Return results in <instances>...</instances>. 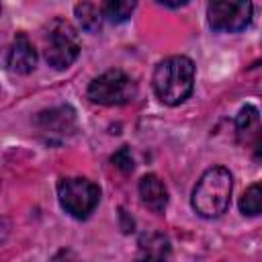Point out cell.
Segmentation results:
<instances>
[{"instance_id": "1", "label": "cell", "mask_w": 262, "mask_h": 262, "mask_svg": "<svg viewBox=\"0 0 262 262\" xmlns=\"http://www.w3.org/2000/svg\"><path fill=\"white\" fill-rule=\"evenodd\" d=\"M154 92L164 104L184 102L194 86V63L184 55H172L154 70Z\"/></svg>"}, {"instance_id": "2", "label": "cell", "mask_w": 262, "mask_h": 262, "mask_svg": "<svg viewBox=\"0 0 262 262\" xmlns=\"http://www.w3.org/2000/svg\"><path fill=\"white\" fill-rule=\"evenodd\" d=\"M233 178L227 168H209L192 190V209L201 217H219L227 211L231 201Z\"/></svg>"}, {"instance_id": "3", "label": "cell", "mask_w": 262, "mask_h": 262, "mask_svg": "<svg viewBox=\"0 0 262 262\" xmlns=\"http://www.w3.org/2000/svg\"><path fill=\"white\" fill-rule=\"evenodd\" d=\"M43 51L47 63L55 70H66L72 66L80 53V39L72 23L66 18H53L43 35Z\"/></svg>"}, {"instance_id": "4", "label": "cell", "mask_w": 262, "mask_h": 262, "mask_svg": "<svg viewBox=\"0 0 262 262\" xmlns=\"http://www.w3.org/2000/svg\"><path fill=\"white\" fill-rule=\"evenodd\" d=\"M137 84L131 76L121 70H108L94 78L88 86V98L102 106H117L127 104L135 98Z\"/></svg>"}, {"instance_id": "5", "label": "cell", "mask_w": 262, "mask_h": 262, "mask_svg": "<svg viewBox=\"0 0 262 262\" xmlns=\"http://www.w3.org/2000/svg\"><path fill=\"white\" fill-rule=\"evenodd\" d=\"M59 205L76 219H86L100 201V188L86 178H63L57 184Z\"/></svg>"}, {"instance_id": "6", "label": "cell", "mask_w": 262, "mask_h": 262, "mask_svg": "<svg viewBox=\"0 0 262 262\" xmlns=\"http://www.w3.org/2000/svg\"><path fill=\"white\" fill-rule=\"evenodd\" d=\"M252 0H209L207 18L213 31L237 33L252 20Z\"/></svg>"}, {"instance_id": "7", "label": "cell", "mask_w": 262, "mask_h": 262, "mask_svg": "<svg viewBox=\"0 0 262 262\" xmlns=\"http://www.w3.org/2000/svg\"><path fill=\"white\" fill-rule=\"evenodd\" d=\"M37 66V51L25 33L14 37V43L8 51V70L14 74H29Z\"/></svg>"}, {"instance_id": "8", "label": "cell", "mask_w": 262, "mask_h": 262, "mask_svg": "<svg viewBox=\"0 0 262 262\" xmlns=\"http://www.w3.org/2000/svg\"><path fill=\"white\" fill-rule=\"evenodd\" d=\"M139 196H141V203L154 213H164L168 205V190L156 174H145L139 180Z\"/></svg>"}, {"instance_id": "9", "label": "cell", "mask_w": 262, "mask_h": 262, "mask_svg": "<svg viewBox=\"0 0 262 262\" xmlns=\"http://www.w3.org/2000/svg\"><path fill=\"white\" fill-rule=\"evenodd\" d=\"M39 123H41V129H43V131L61 133V131H66V129H68V123H74V115H72V111L55 108V111L41 113Z\"/></svg>"}, {"instance_id": "10", "label": "cell", "mask_w": 262, "mask_h": 262, "mask_svg": "<svg viewBox=\"0 0 262 262\" xmlns=\"http://www.w3.org/2000/svg\"><path fill=\"white\" fill-rule=\"evenodd\" d=\"M76 18L80 23V27L88 33H96L102 25V16H100V10L92 4V2H80L76 6Z\"/></svg>"}, {"instance_id": "11", "label": "cell", "mask_w": 262, "mask_h": 262, "mask_svg": "<svg viewBox=\"0 0 262 262\" xmlns=\"http://www.w3.org/2000/svg\"><path fill=\"white\" fill-rule=\"evenodd\" d=\"M139 248H141L143 254L149 256V258H164V256H168V252H170V244H168V239H166L164 235H160V233H147V235H141V239H139Z\"/></svg>"}, {"instance_id": "12", "label": "cell", "mask_w": 262, "mask_h": 262, "mask_svg": "<svg viewBox=\"0 0 262 262\" xmlns=\"http://www.w3.org/2000/svg\"><path fill=\"white\" fill-rule=\"evenodd\" d=\"M137 6V0H104V14L113 23L127 20Z\"/></svg>"}, {"instance_id": "13", "label": "cell", "mask_w": 262, "mask_h": 262, "mask_svg": "<svg viewBox=\"0 0 262 262\" xmlns=\"http://www.w3.org/2000/svg\"><path fill=\"white\" fill-rule=\"evenodd\" d=\"M239 209H242L244 215H250V217H256L260 213V209H262V190H260V184L258 182L252 184L244 192V196L239 201Z\"/></svg>"}, {"instance_id": "14", "label": "cell", "mask_w": 262, "mask_h": 262, "mask_svg": "<svg viewBox=\"0 0 262 262\" xmlns=\"http://www.w3.org/2000/svg\"><path fill=\"white\" fill-rule=\"evenodd\" d=\"M235 125H237V131L242 135L248 133V131H252V129H256L258 127V111L254 106H244L239 111V115H237Z\"/></svg>"}, {"instance_id": "15", "label": "cell", "mask_w": 262, "mask_h": 262, "mask_svg": "<svg viewBox=\"0 0 262 262\" xmlns=\"http://www.w3.org/2000/svg\"><path fill=\"white\" fill-rule=\"evenodd\" d=\"M113 164L123 170V172H131L133 170V158H131V151L127 147H121L115 156H113Z\"/></svg>"}, {"instance_id": "16", "label": "cell", "mask_w": 262, "mask_h": 262, "mask_svg": "<svg viewBox=\"0 0 262 262\" xmlns=\"http://www.w3.org/2000/svg\"><path fill=\"white\" fill-rule=\"evenodd\" d=\"M156 2H160V4H164L168 8H178V6H184L188 0H156Z\"/></svg>"}]
</instances>
